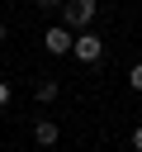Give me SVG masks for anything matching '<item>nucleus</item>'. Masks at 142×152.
<instances>
[{
    "mask_svg": "<svg viewBox=\"0 0 142 152\" xmlns=\"http://www.w3.org/2000/svg\"><path fill=\"white\" fill-rule=\"evenodd\" d=\"M38 5H47V10H62V0H38Z\"/></svg>",
    "mask_w": 142,
    "mask_h": 152,
    "instance_id": "9",
    "label": "nucleus"
},
{
    "mask_svg": "<svg viewBox=\"0 0 142 152\" xmlns=\"http://www.w3.org/2000/svg\"><path fill=\"white\" fill-rule=\"evenodd\" d=\"M57 138H62V128H57L52 119H38V124H33V142H38V147H52Z\"/></svg>",
    "mask_w": 142,
    "mask_h": 152,
    "instance_id": "4",
    "label": "nucleus"
},
{
    "mask_svg": "<svg viewBox=\"0 0 142 152\" xmlns=\"http://www.w3.org/2000/svg\"><path fill=\"white\" fill-rule=\"evenodd\" d=\"M128 86H133V90H137V95H142V62H137V66H133V71H128Z\"/></svg>",
    "mask_w": 142,
    "mask_h": 152,
    "instance_id": "6",
    "label": "nucleus"
},
{
    "mask_svg": "<svg viewBox=\"0 0 142 152\" xmlns=\"http://www.w3.org/2000/svg\"><path fill=\"white\" fill-rule=\"evenodd\" d=\"M9 100H14V90H9V81H0V109H5Z\"/></svg>",
    "mask_w": 142,
    "mask_h": 152,
    "instance_id": "7",
    "label": "nucleus"
},
{
    "mask_svg": "<svg viewBox=\"0 0 142 152\" xmlns=\"http://www.w3.org/2000/svg\"><path fill=\"white\" fill-rule=\"evenodd\" d=\"M5 33H9V28H5V24H0V43H5Z\"/></svg>",
    "mask_w": 142,
    "mask_h": 152,
    "instance_id": "10",
    "label": "nucleus"
},
{
    "mask_svg": "<svg viewBox=\"0 0 142 152\" xmlns=\"http://www.w3.org/2000/svg\"><path fill=\"white\" fill-rule=\"evenodd\" d=\"M62 14H66V28H90L95 24V0H62Z\"/></svg>",
    "mask_w": 142,
    "mask_h": 152,
    "instance_id": "2",
    "label": "nucleus"
},
{
    "mask_svg": "<svg viewBox=\"0 0 142 152\" xmlns=\"http://www.w3.org/2000/svg\"><path fill=\"white\" fill-rule=\"evenodd\" d=\"M133 147H137V152H142V124H137V128H133Z\"/></svg>",
    "mask_w": 142,
    "mask_h": 152,
    "instance_id": "8",
    "label": "nucleus"
},
{
    "mask_svg": "<svg viewBox=\"0 0 142 152\" xmlns=\"http://www.w3.org/2000/svg\"><path fill=\"white\" fill-rule=\"evenodd\" d=\"M71 57H76V62H85V66H90V62H99V57H104V38H99V33H90V28H80V33H76V43H71Z\"/></svg>",
    "mask_w": 142,
    "mask_h": 152,
    "instance_id": "1",
    "label": "nucleus"
},
{
    "mask_svg": "<svg viewBox=\"0 0 142 152\" xmlns=\"http://www.w3.org/2000/svg\"><path fill=\"white\" fill-rule=\"evenodd\" d=\"M57 90H62V86H57V81H52V76H43V81H38V90H33V95H38V100H43V104H52V100H57Z\"/></svg>",
    "mask_w": 142,
    "mask_h": 152,
    "instance_id": "5",
    "label": "nucleus"
},
{
    "mask_svg": "<svg viewBox=\"0 0 142 152\" xmlns=\"http://www.w3.org/2000/svg\"><path fill=\"white\" fill-rule=\"evenodd\" d=\"M71 43H76V33H71V28H62V24L43 33V48H47L52 57H66V52H71Z\"/></svg>",
    "mask_w": 142,
    "mask_h": 152,
    "instance_id": "3",
    "label": "nucleus"
}]
</instances>
